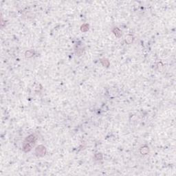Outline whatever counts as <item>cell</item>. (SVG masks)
Listing matches in <instances>:
<instances>
[{
    "label": "cell",
    "instance_id": "1",
    "mask_svg": "<svg viewBox=\"0 0 176 176\" xmlns=\"http://www.w3.org/2000/svg\"><path fill=\"white\" fill-rule=\"evenodd\" d=\"M26 140L28 141V143L25 142L23 149L26 151H29L32 148V146H34V144H35V137L33 136H29L26 139Z\"/></svg>",
    "mask_w": 176,
    "mask_h": 176
},
{
    "label": "cell",
    "instance_id": "2",
    "mask_svg": "<svg viewBox=\"0 0 176 176\" xmlns=\"http://www.w3.org/2000/svg\"><path fill=\"white\" fill-rule=\"evenodd\" d=\"M41 146H38V147L37 148V150H36V152L39 151V153H37L38 154H39V155H40V154H43H43H45V153H46V149H45V147L42 146V149H41Z\"/></svg>",
    "mask_w": 176,
    "mask_h": 176
}]
</instances>
